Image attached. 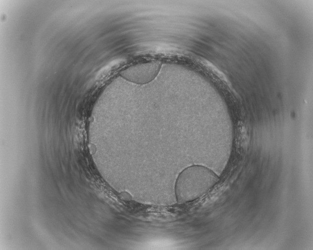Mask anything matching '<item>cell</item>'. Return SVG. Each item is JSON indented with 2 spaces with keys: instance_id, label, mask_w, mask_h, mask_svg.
<instances>
[{
  "instance_id": "7a4b0ae2",
  "label": "cell",
  "mask_w": 313,
  "mask_h": 250,
  "mask_svg": "<svg viewBox=\"0 0 313 250\" xmlns=\"http://www.w3.org/2000/svg\"><path fill=\"white\" fill-rule=\"evenodd\" d=\"M160 64L158 62H150L137 65L122 73L128 80L137 83L146 84L153 80L158 74Z\"/></svg>"
},
{
  "instance_id": "6da1fadb",
  "label": "cell",
  "mask_w": 313,
  "mask_h": 250,
  "mask_svg": "<svg viewBox=\"0 0 313 250\" xmlns=\"http://www.w3.org/2000/svg\"><path fill=\"white\" fill-rule=\"evenodd\" d=\"M218 176L210 168L201 165H193L178 175L175 185L177 202L184 203L203 196L218 182Z\"/></svg>"
}]
</instances>
